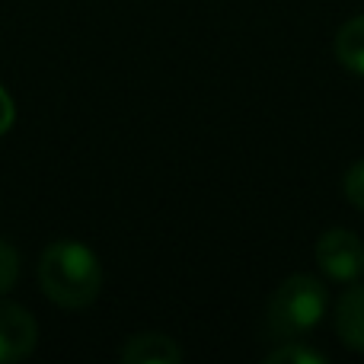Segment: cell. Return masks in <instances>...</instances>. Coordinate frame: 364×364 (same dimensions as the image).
<instances>
[{"label":"cell","mask_w":364,"mask_h":364,"mask_svg":"<svg viewBox=\"0 0 364 364\" xmlns=\"http://www.w3.org/2000/svg\"><path fill=\"white\" fill-rule=\"evenodd\" d=\"M38 284L51 304L83 310L102 291V265L90 246L77 240H55L38 259Z\"/></svg>","instance_id":"6da1fadb"},{"label":"cell","mask_w":364,"mask_h":364,"mask_svg":"<svg viewBox=\"0 0 364 364\" xmlns=\"http://www.w3.org/2000/svg\"><path fill=\"white\" fill-rule=\"evenodd\" d=\"M326 310H329V291L320 278L291 275L269 297L265 323H269V333L278 342L301 339L304 333H310L326 316Z\"/></svg>","instance_id":"7a4b0ae2"},{"label":"cell","mask_w":364,"mask_h":364,"mask_svg":"<svg viewBox=\"0 0 364 364\" xmlns=\"http://www.w3.org/2000/svg\"><path fill=\"white\" fill-rule=\"evenodd\" d=\"M316 265L329 282L352 284L364 275V243L348 227H333L316 240Z\"/></svg>","instance_id":"3957f363"},{"label":"cell","mask_w":364,"mask_h":364,"mask_svg":"<svg viewBox=\"0 0 364 364\" xmlns=\"http://www.w3.org/2000/svg\"><path fill=\"white\" fill-rule=\"evenodd\" d=\"M38 323L26 307L0 301V364L23 361L36 352Z\"/></svg>","instance_id":"277c9868"},{"label":"cell","mask_w":364,"mask_h":364,"mask_svg":"<svg viewBox=\"0 0 364 364\" xmlns=\"http://www.w3.org/2000/svg\"><path fill=\"white\" fill-rule=\"evenodd\" d=\"M336 336L342 346L364 355V284L346 288L336 301Z\"/></svg>","instance_id":"5b68a950"},{"label":"cell","mask_w":364,"mask_h":364,"mask_svg":"<svg viewBox=\"0 0 364 364\" xmlns=\"http://www.w3.org/2000/svg\"><path fill=\"white\" fill-rule=\"evenodd\" d=\"M119 358L125 364H176L182 361V348L164 333H138L122 346Z\"/></svg>","instance_id":"8992f818"},{"label":"cell","mask_w":364,"mask_h":364,"mask_svg":"<svg viewBox=\"0 0 364 364\" xmlns=\"http://www.w3.org/2000/svg\"><path fill=\"white\" fill-rule=\"evenodd\" d=\"M333 51H336L342 68L364 77V13L361 16H352L339 32H336Z\"/></svg>","instance_id":"52a82bcc"},{"label":"cell","mask_w":364,"mask_h":364,"mask_svg":"<svg viewBox=\"0 0 364 364\" xmlns=\"http://www.w3.org/2000/svg\"><path fill=\"white\" fill-rule=\"evenodd\" d=\"M265 361L269 364H323L326 355L310 348V346H304L301 339H284L282 346L272 348V352L265 355Z\"/></svg>","instance_id":"ba28073f"},{"label":"cell","mask_w":364,"mask_h":364,"mask_svg":"<svg viewBox=\"0 0 364 364\" xmlns=\"http://www.w3.org/2000/svg\"><path fill=\"white\" fill-rule=\"evenodd\" d=\"M16 278H19V252L13 243L0 240V297L16 284Z\"/></svg>","instance_id":"9c48e42d"},{"label":"cell","mask_w":364,"mask_h":364,"mask_svg":"<svg viewBox=\"0 0 364 364\" xmlns=\"http://www.w3.org/2000/svg\"><path fill=\"white\" fill-rule=\"evenodd\" d=\"M342 188H346V198L352 201L358 211H364V160L348 166L346 179H342Z\"/></svg>","instance_id":"30bf717a"},{"label":"cell","mask_w":364,"mask_h":364,"mask_svg":"<svg viewBox=\"0 0 364 364\" xmlns=\"http://www.w3.org/2000/svg\"><path fill=\"white\" fill-rule=\"evenodd\" d=\"M13 122H16V106H13V96L0 87V138H4V134L13 128Z\"/></svg>","instance_id":"8fae6325"}]
</instances>
